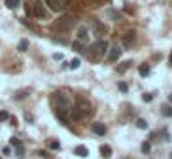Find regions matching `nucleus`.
Masks as SVG:
<instances>
[{"instance_id":"nucleus-1","label":"nucleus","mask_w":172,"mask_h":159,"mask_svg":"<svg viewBox=\"0 0 172 159\" xmlns=\"http://www.w3.org/2000/svg\"><path fill=\"white\" fill-rule=\"evenodd\" d=\"M70 115H72V119L74 120H82L85 119L89 113H91V104L85 100V98H78L76 100V105H74V109H69Z\"/></svg>"},{"instance_id":"nucleus-2","label":"nucleus","mask_w":172,"mask_h":159,"mask_svg":"<svg viewBox=\"0 0 172 159\" xmlns=\"http://www.w3.org/2000/svg\"><path fill=\"white\" fill-rule=\"evenodd\" d=\"M72 26H76V17L74 15H65V17H59L58 20H54L50 28L54 31H69Z\"/></svg>"},{"instance_id":"nucleus-3","label":"nucleus","mask_w":172,"mask_h":159,"mask_svg":"<svg viewBox=\"0 0 172 159\" xmlns=\"http://www.w3.org/2000/svg\"><path fill=\"white\" fill-rule=\"evenodd\" d=\"M50 104H52L54 111L67 109L69 107V96H67V94H63V93H54L52 96H50Z\"/></svg>"},{"instance_id":"nucleus-4","label":"nucleus","mask_w":172,"mask_h":159,"mask_svg":"<svg viewBox=\"0 0 172 159\" xmlns=\"http://www.w3.org/2000/svg\"><path fill=\"white\" fill-rule=\"evenodd\" d=\"M89 50H91V52H89V57H91V59H98V57H102L105 52H107V41L98 39Z\"/></svg>"},{"instance_id":"nucleus-5","label":"nucleus","mask_w":172,"mask_h":159,"mask_svg":"<svg viewBox=\"0 0 172 159\" xmlns=\"http://www.w3.org/2000/svg\"><path fill=\"white\" fill-rule=\"evenodd\" d=\"M31 13L35 15V19H46L48 17V9H46V6L43 4V2H34L31 4Z\"/></svg>"},{"instance_id":"nucleus-6","label":"nucleus","mask_w":172,"mask_h":159,"mask_svg":"<svg viewBox=\"0 0 172 159\" xmlns=\"http://www.w3.org/2000/svg\"><path fill=\"white\" fill-rule=\"evenodd\" d=\"M69 0H45V4L52 9V11H63L67 7Z\"/></svg>"},{"instance_id":"nucleus-7","label":"nucleus","mask_w":172,"mask_h":159,"mask_svg":"<svg viewBox=\"0 0 172 159\" xmlns=\"http://www.w3.org/2000/svg\"><path fill=\"white\" fill-rule=\"evenodd\" d=\"M120 54H122L120 46H119V45H113V46H111V50H109V54H107V61H109V63H115L117 59L120 57Z\"/></svg>"},{"instance_id":"nucleus-8","label":"nucleus","mask_w":172,"mask_h":159,"mask_svg":"<svg viewBox=\"0 0 172 159\" xmlns=\"http://www.w3.org/2000/svg\"><path fill=\"white\" fill-rule=\"evenodd\" d=\"M93 31H94V35H105L107 34V26L98 22V20H94L93 22Z\"/></svg>"},{"instance_id":"nucleus-9","label":"nucleus","mask_w":172,"mask_h":159,"mask_svg":"<svg viewBox=\"0 0 172 159\" xmlns=\"http://www.w3.org/2000/svg\"><path fill=\"white\" fill-rule=\"evenodd\" d=\"M135 43V31H128V34L122 35V45L128 48V46H132Z\"/></svg>"},{"instance_id":"nucleus-10","label":"nucleus","mask_w":172,"mask_h":159,"mask_svg":"<svg viewBox=\"0 0 172 159\" xmlns=\"http://www.w3.org/2000/svg\"><path fill=\"white\" fill-rule=\"evenodd\" d=\"M87 39H89V30H87V26H80V28H78V41L85 43Z\"/></svg>"},{"instance_id":"nucleus-11","label":"nucleus","mask_w":172,"mask_h":159,"mask_svg":"<svg viewBox=\"0 0 172 159\" xmlns=\"http://www.w3.org/2000/svg\"><path fill=\"white\" fill-rule=\"evenodd\" d=\"M91 130H93L96 135H105V131H107V128H105L102 122H94V124L91 126Z\"/></svg>"},{"instance_id":"nucleus-12","label":"nucleus","mask_w":172,"mask_h":159,"mask_svg":"<svg viewBox=\"0 0 172 159\" xmlns=\"http://www.w3.org/2000/svg\"><path fill=\"white\" fill-rule=\"evenodd\" d=\"M74 154H76L78 157H87L89 155V150H87V146H76V150H74Z\"/></svg>"},{"instance_id":"nucleus-13","label":"nucleus","mask_w":172,"mask_h":159,"mask_svg":"<svg viewBox=\"0 0 172 159\" xmlns=\"http://www.w3.org/2000/svg\"><path fill=\"white\" fill-rule=\"evenodd\" d=\"M100 154H102L104 159L111 157V146H109V144H102V146H100Z\"/></svg>"},{"instance_id":"nucleus-14","label":"nucleus","mask_w":172,"mask_h":159,"mask_svg":"<svg viewBox=\"0 0 172 159\" xmlns=\"http://www.w3.org/2000/svg\"><path fill=\"white\" fill-rule=\"evenodd\" d=\"M72 50H74V52H80V54H82V52H85V46H83L82 41H74V43H72Z\"/></svg>"},{"instance_id":"nucleus-15","label":"nucleus","mask_w":172,"mask_h":159,"mask_svg":"<svg viewBox=\"0 0 172 159\" xmlns=\"http://www.w3.org/2000/svg\"><path fill=\"white\" fill-rule=\"evenodd\" d=\"M139 74H141L143 78H144V76H148V74H150V67L146 65V63H143V65H139Z\"/></svg>"},{"instance_id":"nucleus-16","label":"nucleus","mask_w":172,"mask_h":159,"mask_svg":"<svg viewBox=\"0 0 172 159\" xmlns=\"http://www.w3.org/2000/svg\"><path fill=\"white\" fill-rule=\"evenodd\" d=\"M161 115L167 116V119H170V116H172V107H170V105H163V107H161Z\"/></svg>"},{"instance_id":"nucleus-17","label":"nucleus","mask_w":172,"mask_h":159,"mask_svg":"<svg viewBox=\"0 0 172 159\" xmlns=\"http://www.w3.org/2000/svg\"><path fill=\"white\" fill-rule=\"evenodd\" d=\"M19 2H20V0H4V4H6L9 9H15V7L19 6Z\"/></svg>"},{"instance_id":"nucleus-18","label":"nucleus","mask_w":172,"mask_h":159,"mask_svg":"<svg viewBox=\"0 0 172 159\" xmlns=\"http://www.w3.org/2000/svg\"><path fill=\"white\" fill-rule=\"evenodd\" d=\"M28 46H30L28 39H22V41L19 43V50H20V52H26V50H28Z\"/></svg>"},{"instance_id":"nucleus-19","label":"nucleus","mask_w":172,"mask_h":159,"mask_svg":"<svg viewBox=\"0 0 172 159\" xmlns=\"http://www.w3.org/2000/svg\"><path fill=\"white\" fill-rule=\"evenodd\" d=\"M137 128H139V130H146V128H148V122H146L144 119H137Z\"/></svg>"},{"instance_id":"nucleus-20","label":"nucleus","mask_w":172,"mask_h":159,"mask_svg":"<svg viewBox=\"0 0 172 159\" xmlns=\"http://www.w3.org/2000/svg\"><path fill=\"white\" fill-rule=\"evenodd\" d=\"M130 65H132V61H126V63H122V65H120L119 69H117V72H120V74H122V72H126L128 69H130Z\"/></svg>"},{"instance_id":"nucleus-21","label":"nucleus","mask_w":172,"mask_h":159,"mask_svg":"<svg viewBox=\"0 0 172 159\" xmlns=\"http://www.w3.org/2000/svg\"><path fill=\"white\" fill-rule=\"evenodd\" d=\"M80 65H82V63H80V59L76 57V59H72V61H70V65H69V69H72V70H76V69H78Z\"/></svg>"},{"instance_id":"nucleus-22","label":"nucleus","mask_w":172,"mask_h":159,"mask_svg":"<svg viewBox=\"0 0 172 159\" xmlns=\"http://www.w3.org/2000/svg\"><path fill=\"white\" fill-rule=\"evenodd\" d=\"M26 96H28V91H19V93L15 94V98H17V100H20V98H26Z\"/></svg>"},{"instance_id":"nucleus-23","label":"nucleus","mask_w":172,"mask_h":159,"mask_svg":"<svg viewBox=\"0 0 172 159\" xmlns=\"http://www.w3.org/2000/svg\"><path fill=\"white\" fill-rule=\"evenodd\" d=\"M143 100H144V102H152V100H154V94H152V93H144V94H143Z\"/></svg>"},{"instance_id":"nucleus-24","label":"nucleus","mask_w":172,"mask_h":159,"mask_svg":"<svg viewBox=\"0 0 172 159\" xmlns=\"http://www.w3.org/2000/svg\"><path fill=\"white\" fill-rule=\"evenodd\" d=\"M9 119V113L7 111H0V122H6Z\"/></svg>"},{"instance_id":"nucleus-25","label":"nucleus","mask_w":172,"mask_h":159,"mask_svg":"<svg viewBox=\"0 0 172 159\" xmlns=\"http://www.w3.org/2000/svg\"><path fill=\"white\" fill-rule=\"evenodd\" d=\"M119 91H120V93H128V83L119 81Z\"/></svg>"},{"instance_id":"nucleus-26","label":"nucleus","mask_w":172,"mask_h":159,"mask_svg":"<svg viewBox=\"0 0 172 159\" xmlns=\"http://www.w3.org/2000/svg\"><path fill=\"white\" fill-rule=\"evenodd\" d=\"M48 146L52 148V150H59V143L58 141H48Z\"/></svg>"},{"instance_id":"nucleus-27","label":"nucleus","mask_w":172,"mask_h":159,"mask_svg":"<svg viewBox=\"0 0 172 159\" xmlns=\"http://www.w3.org/2000/svg\"><path fill=\"white\" fill-rule=\"evenodd\" d=\"M141 150H143L144 154H148V152H150V143H143V144H141Z\"/></svg>"},{"instance_id":"nucleus-28","label":"nucleus","mask_w":172,"mask_h":159,"mask_svg":"<svg viewBox=\"0 0 172 159\" xmlns=\"http://www.w3.org/2000/svg\"><path fill=\"white\" fill-rule=\"evenodd\" d=\"M2 154H4V155H11V148H9V146H4V148H2Z\"/></svg>"},{"instance_id":"nucleus-29","label":"nucleus","mask_w":172,"mask_h":159,"mask_svg":"<svg viewBox=\"0 0 172 159\" xmlns=\"http://www.w3.org/2000/svg\"><path fill=\"white\" fill-rule=\"evenodd\" d=\"M11 144H13L15 148H19V146H22V144H20V141L17 139V137H13V139H11Z\"/></svg>"},{"instance_id":"nucleus-30","label":"nucleus","mask_w":172,"mask_h":159,"mask_svg":"<svg viewBox=\"0 0 172 159\" xmlns=\"http://www.w3.org/2000/svg\"><path fill=\"white\" fill-rule=\"evenodd\" d=\"M54 59H56V61H59V59H63V54H54Z\"/></svg>"},{"instance_id":"nucleus-31","label":"nucleus","mask_w":172,"mask_h":159,"mask_svg":"<svg viewBox=\"0 0 172 159\" xmlns=\"http://www.w3.org/2000/svg\"><path fill=\"white\" fill-rule=\"evenodd\" d=\"M37 154H39V155H43V157H48V154H46V152H45V150H39V152H37Z\"/></svg>"},{"instance_id":"nucleus-32","label":"nucleus","mask_w":172,"mask_h":159,"mask_svg":"<svg viewBox=\"0 0 172 159\" xmlns=\"http://www.w3.org/2000/svg\"><path fill=\"white\" fill-rule=\"evenodd\" d=\"M168 102H170V104H172V94H168Z\"/></svg>"},{"instance_id":"nucleus-33","label":"nucleus","mask_w":172,"mask_h":159,"mask_svg":"<svg viewBox=\"0 0 172 159\" xmlns=\"http://www.w3.org/2000/svg\"><path fill=\"white\" fill-rule=\"evenodd\" d=\"M170 159H172V152H170Z\"/></svg>"}]
</instances>
